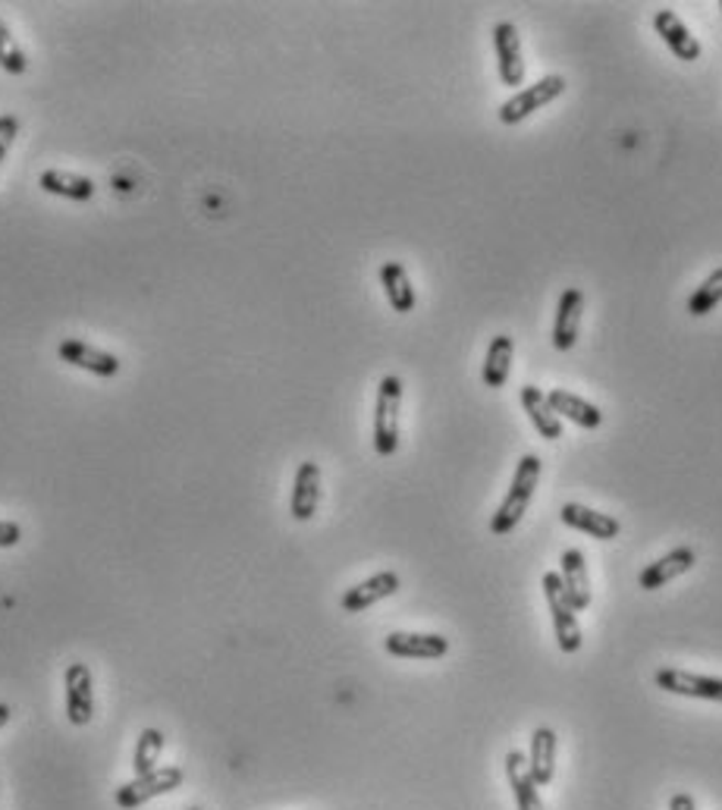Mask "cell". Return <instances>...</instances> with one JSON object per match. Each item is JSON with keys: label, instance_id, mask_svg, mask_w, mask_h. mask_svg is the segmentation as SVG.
Returning a JSON list of instances; mask_svg holds the SVG:
<instances>
[{"label": "cell", "instance_id": "1", "mask_svg": "<svg viewBox=\"0 0 722 810\" xmlns=\"http://www.w3.org/2000/svg\"><path fill=\"white\" fill-rule=\"evenodd\" d=\"M537 480H540V456L537 453H525V456L518 458V468L516 475H513V484H509V494L503 497L499 509H496L494 519H491V531H494L496 538L516 531L518 521L525 519V512H528V506L535 499Z\"/></svg>", "mask_w": 722, "mask_h": 810}, {"label": "cell", "instance_id": "2", "mask_svg": "<svg viewBox=\"0 0 722 810\" xmlns=\"http://www.w3.org/2000/svg\"><path fill=\"white\" fill-rule=\"evenodd\" d=\"M399 409H402V380L387 375L377 387L374 402V450L377 456L390 458L399 450Z\"/></svg>", "mask_w": 722, "mask_h": 810}, {"label": "cell", "instance_id": "3", "mask_svg": "<svg viewBox=\"0 0 722 810\" xmlns=\"http://www.w3.org/2000/svg\"><path fill=\"white\" fill-rule=\"evenodd\" d=\"M183 779H186V773L180 767H158L151 769V773H144V776H136L132 782L120 786V789L114 791V801H117L120 810H136L148 804V801H154V798H161V795L176 791L183 786Z\"/></svg>", "mask_w": 722, "mask_h": 810}, {"label": "cell", "instance_id": "4", "mask_svg": "<svg viewBox=\"0 0 722 810\" xmlns=\"http://www.w3.org/2000/svg\"><path fill=\"white\" fill-rule=\"evenodd\" d=\"M543 594L553 613V631H557V645L562 654H578L581 647V625H578V609L565 594V584L559 579V572H543Z\"/></svg>", "mask_w": 722, "mask_h": 810}, {"label": "cell", "instance_id": "5", "mask_svg": "<svg viewBox=\"0 0 722 810\" xmlns=\"http://www.w3.org/2000/svg\"><path fill=\"white\" fill-rule=\"evenodd\" d=\"M562 91H565V79L562 76H543L540 83L528 85V88H518L516 95L499 107V123L518 126L521 120H528L535 110L547 107L550 101H557Z\"/></svg>", "mask_w": 722, "mask_h": 810}, {"label": "cell", "instance_id": "6", "mask_svg": "<svg viewBox=\"0 0 722 810\" xmlns=\"http://www.w3.org/2000/svg\"><path fill=\"white\" fill-rule=\"evenodd\" d=\"M66 688V720L73 726H88L95 716V682L85 663H69L63 672Z\"/></svg>", "mask_w": 722, "mask_h": 810}, {"label": "cell", "instance_id": "7", "mask_svg": "<svg viewBox=\"0 0 722 810\" xmlns=\"http://www.w3.org/2000/svg\"><path fill=\"white\" fill-rule=\"evenodd\" d=\"M657 688L669 691V694H681V698H698V701L722 704V679H716V676H698V672H688V669L666 666V669L657 672Z\"/></svg>", "mask_w": 722, "mask_h": 810}, {"label": "cell", "instance_id": "8", "mask_svg": "<svg viewBox=\"0 0 722 810\" xmlns=\"http://www.w3.org/2000/svg\"><path fill=\"white\" fill-rule=\"evenodd\" d=\"M384 647L399 660H440L450 654V638L431 631H392L384 638Z\"/></svg>", "mask_w": 722, "mask_h": 810}, {"label": "cell", "instance_id": "9", "mask_svg": "<svg viewBox=\"0 0 722 810\" xmlns=\"http://www.w3.org/2000/svg\"><path fill=\"white\" fill-rule=\"evenodd\" d=\"M494 47L503 85L521 88V83H525V54H521V35H518V29L513 22H496Z\"/></svg>", "mask_w": 722, "mask_h": 810}, {"label": "cell", "instance_id": "10", "mask_svg": "<svg viewBox=\"0 0 722 810\" xmlns=\"http://www.w3.org/2000/svg\"><path fill=\"white\" fill-rule=\"evenodd\" d=\"M321 503V468L317 462H302L295 468V480H292V499H289V512L295 521H311Z\"/></svg>", "mask_w": 722, "mask_h": 810}, {"label": "cell", "instance_id": "11", "mask_svg": "<svg viewBox=\"0 0 722 810\" xmlns=\"http://www.w3.org/2000/svg\"><path fill=\"white\" fill-rule=\"evenodd\" d=\"M57 355H61L66 365L83 368L88 375L98 377L120 375V358H117V355L95 349V346H88L83 339H63L61 346H57Z\"/></svg>", "mask_w": 722, "mask_h": 810}, {"label": "cell", "instance_id": "12", "mask_svg": "<svg viewBox=\"0 0 722 810\" xmlns=\"http://www.w3.org/2000/svg\"><path fill=\"white\" fill-rule=\"evenodd\" d=\"M654 29H657V35H660L666 47L685 63H694L701 61V42L691 35V29L679 20V13H672V10H660L657 17H654Z\"/></svg>", "mask_w": 722, "mask_h": 810}, {"label": "cell", "instance_id": "13", "mask_svg": "<svg viewBox=\"0 0 722 810\" xmlns=\"http://www.w3.org/2000/svg\"><path fill=\"white\" fill-rule=\"evenodd\" d=\"M581 312H584V292L578 287L559 295L557 321H553V346L559 353H569L578 343V327H581Z\"/></svg>", "mask_w": 722, "mask_h": 810}, {"label": "cell", "instance_id": "14", "mask_svg": "<svg viewBox=\"0 0 722 810\" xmlns=\"http://www.w3.org/2000/svg\"><path fill=\"white\" fill-rule=\"evenodd\" d=\"M399 584L402 582H399L396 572H377V575L365 579V582L355 584V587H349L343 594V613H365V609H371L374 603L392 597L399 591Z\"/></svg>", "mask_w": 722, "mask_h": 810}, {"label": "cell", "instance_id": "15", "mask_svg": "<svg viewBox=\"0 0 722 810\" xmlns=\"http://www.w3.org/2000/svg\"><path fill=\"white\" fill-rule=\"evenodd\" d=\"M559 516H562V521H565L569 528L584 531V534H591L594 540H616L622 531L619 519H613V516H606V512H597V509H588V506H581V503H565Z\"/></svg>", "mask_w": 722, "mask_h": 810}, {"label": "cell", "instance_id": "16", "mask_svg": "<svg viewBox=\"0 0 722 810\" xmlns=\"http://www.w3.org/2000/svg\"><path fill=\"white\" fill-rule=\"evenodd\" d=\"M506 779H509V789L516 795L518 810H547L540 801V786L535 782L531 769H528V757L521 750H509L506 754Z\"/></svg>", "mask_w": 722, "mask_h": 810}, {"label": "cell", "instance_id": "17", "mask_svg": "<svg viewBox=\"0 0 722 810\" xmlns=\"http://www.w3.org/2000/svg\"><path fill=\"white\" fill-rule=\"evenodd\" d=\"M698 562V553L691 550V547H676V550H669L662 560L657 562H650L644 572H640V587L644 591H657V587H662V584H669L672 579H679V575H685L691 565Z\"/></svg>", "mask_w": 722, "mask_h": 810}, {"label": "cell", "instance_id": "18", "mask_svg": "<svg viewBox=\"0 0 722 810\" xmlns=\"http://www.w3.org/2000/svg\"><path fill=\"white\" fill-rule=\"evenodd\" d=\"M559 579L565 584V594L575 606L578 613L591 606V575H588V562H584V553L581 550H565L562 553V562H559Z\"/></svg>", "mask_w": 722, "mask_h": 810}, {"label": "cell", "instance_id": "19", "mask_svg": "<svg viewBox=\"0 0 722 810\" xmlns=\"http://www.w3.org/2000/svg\"><path fill=\"white\" fill-rule=\"evenodd\" d=\"M528 769H531V776H535L540 789H547L553 782V773H557V732L550 726L535 728L531 750H528Z\"/></svg>", "mask_w": 722, "mask_h": 810}, {"label": "cell", "instance_id": "20", "mask_svg": "<svg viewBox=\"0 0 722 810\" xmlns=\"http://www.w3.org/2000/svg\"><path fill=\"white\" fill-rule=\"evenodd\" d=\"M518 399H521V409L528 412V418H531V424H535L537 434L543 436V440H559V436H562V418L550 409L547 393H543L540 387L525 384V387H521V393H518Z\"/></svg>", "mask_w": 722, "mask_h": 810}, {"label": "cell", "instance_id": "21", "mask_svg": "<svg viewBox=\"0 0 722 810\" xmlns=\"http://www.w3.org/2000/svg\"><path fill=\"white\" fill-rule=\"evenodd\" d=\"M547 402H550V409H553L559 418L575 421L578 428L597 431L600 424H603V412H600L597 406L588 402V399H581V396L569 393V390H553V393H547Z\"/></svg>", "mask_w": 722, "mask_h": 810}, {"label": "cell", "instance_id": "22", "mask_svg": "<svg viewBox=\"0 0 722 810\" xmlns=\"http://www.w3.org/2000/svg\"><path fill=\"white\" fill-rule=\"evenodd\" d=\"M380 283H384V292H387V302L392 305V312H414V302L418 299H414L412 280H409V273H406V268L399 261H387L380 268Z\"/></svg>", "mask_w": 722, "mask_h": 810}, {"label": "cell", "instance_id": "23", "mask_svg": "<svg viewBox=\"0 0 722 810\" xmlns=\"http://www.w3.org/2000/svg\"><path fill=\"white\" fill-rule=\"evenodd\" d=\"M509 371H513V336L499 333V336L491 339V346H487V358H484V387H491V390L506 387Z\"/></svg>", "mask_w": 722, "mask_h": 810}, {"label": "cell", "instance_id": "24", "mask_svg": "<svg viewBox=\"0 0 722 810\" xmlns=\"http://www.w3.org/2000/svg\"><path fill=\"white\" fill-rule=\"evenodd\" d=\"M42 188L51 195H61L69 202H88L95 195V183L79 173H66V170H44Z\"/></svg>", "mask_w": 722, "mask_h": 810}, {"label": "cell", "instance_id": "25", "mask_svg": "<svg viewBox=\"0 0 722 810\" xmlns=\"http://www.w3.org/2000/svg\"><path fill=\"white\" fill-rule=\"evenodd\" d=\"M161 750H164V732L161 728H142L136 750H132V769L136 776H144L161 764Z\"/></svg>", "mask_w": 722, "mask_h": 810}, {"label": "cell", "instance_id": "26", "mask_svg": "<svg viewBox=\"0 0 722 810\" xmlns=\"http://www.w3.org/2000/svg\"><path fill=\"white\" fill-rule=\"evenodd\" d=\"M720 302H722V268H716L707 280H703L698 290L691 292V299H688V314L703 317V314L713 312Z\"/></svg>", "mask_w": 722, "mask_h": 810}, {"label": "cell", "instance_id": "27", "mask_svg": "<svg viewBox=\"0 0 722 810\" xmlns=\"http://www.w3.org/2000/svg\"><path fill=\"white\" fill-rule=\"evenodd\" d=\"M0 69L10 73V76H22L29 69V61L22 54V47L17 44V35L10 32V25L0 20Z\"/></svg>", "mask_w": 722, "mask_h": 810}, {"label": "cell", "instance_id": "28", "mask_svg": "<svg viewBox=\"0 0 722 810\" xmlns=\"http://www.w3.org/2000/svg\"><path fill=\"white\" fill-rule=\"evenodd\" d=\"M17 132H20V120H17L13 114H3V117H0V161L7 158V151L13 145Z\"/></svg>", "mask_w": 722, "mask_h": 810}, {"label": "cell", "instance_id": "29", "mask_svg": "<svg viewBox=\"0 0 722 810\" xmlns=\"http://www.w3.org/2000/svg\"><path fill=\"white\" fill-rule=\"evenodd\" d=\"M22 540V528L17 521H3L0 519V550H10Z\"/></svg>", "mask_w": 722, "mask_h": 810}, {"label": "cell", "instance_id": "30", "mask_svg": "<svg viewBox=\"0 0 722 810\" xmlns=\"http://www.w3.org/2000/svg\"><path fill=\"white\" fill-rule=\"evenodd\" d=\"M669 810H698V804H694V798L688 791H679V795L669 798Z\"/></svg>", "mask_w": 722, "mask_h": 810}, {"label": "cell", "instance_id": "31", "mask_svg": "<svg viewBox=\"0 0 722 810\" xmlns=\"http://www.w3.org/2000/svg\"><path fill=\"white\" fill-rule=\"evenodd\" d=\"M10 716H13V713H10V706L0 704V728H3V726H7V723H10Z\"/></svg>", "mask_w": 722, "mask_h": 810}, {"label": "cell", "instance_id": "32", "mask_svg": "<svg viewBox=\"0 0 722 810\" xmlns=\"http://www.w3.org/2000/svg\"><path fill=\"white\" fill-rule=\"evenodd\" d=\"M186 810H202V808H186Z\"/></svg>", "mask_w": 722, "mask_h": 810}, {"label": "cell", "instance_id": "33", "mask_svg": "<svg viewBox=\"0 0 722 810\" xmlns=\"http://www.w3.org/2000/svg\"><path fill=\"white\" fill-rule=\"evenodd\" d=\"M720 10H722V3H720Z\"/></svg>", "mask_w": 722, "mask_h": 810}]
</instances>
